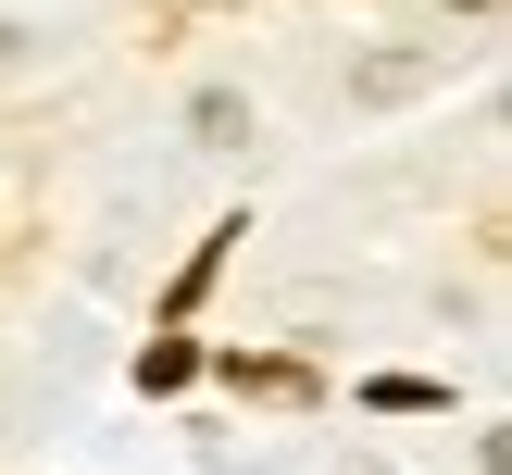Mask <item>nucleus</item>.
Masks as SVG:
<instances>
[{"instance_id": "1", "label": "nucleus", "mask_w": 512, "mask_h": 475, "mask_svg": "<svg viewBox=\"0 0 512 475\" xmlns=\"http://www.w3.org/2000/svg\"><path fill=\"white\" fill-rule=\"evenodd\" d=\"M225 375H238L250 400H313V375H300V363H250V350H238V363H225Z\"/></svg>"}, {"instance_id": "2", "label": "nucleus", "mask_w": 512, "mask_h": 475, "mask_svg": "<svg viewBox=\"0 0 512 475\" xmlns=\"http://www.w3.org/2000/svg\"><path fill=\"white\" fill-rule=\"evenodd\" d=\"M463 13H488V0H463Z\"/></svg>"}]
</instances>
